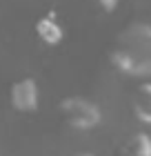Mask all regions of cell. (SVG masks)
I'll list each match as a JSON object with an SVG mask.
<instances>
[{
    "label": "cell",
    "instance_id": "obj_1",
    "mask_svg": "<svg viewBox=\"0 0 151 156\" xmlns=\"http://www.w3.org/2000/svg\"><path fill=\"white\" fill-rule=\"evenodd\" d=\"M113 67L122 74L147 78L151 76V25L131 23L118 36L111 54Z\"/></svg>",
    "mask_w": 151,
    "mask_h": 156
},
{
    "label": "cell",
    "instance_id": "obj_2",
    "mask_svg": "<svg viewBox=\"0 0 151 156\" xmlns=\"http://www.w3.org/2000/svg\"><path fill=\"white\" fill-rule=\"evenodd\" d=\"M60 109L67 123L74 127V129H80V132H87L93 129V127L100 125L102 120V112L93 101L89 98H80V96H71V98H64L60 103Z\"/></svg>",
    "mask_w": 151,
    "mask_h": 156
},
{
    "label": "cell",
    "instance_id": "obj_3",
    "mask_svg": "<svg viewBox=\"0 0 151 156\" xmlns=\"http://www.w3.org/2000/svg\"><path fill=\"white\" fill-rule=\"evenodd\" d=\"M40 91L33 78H22L11 87V105L18 112H33L38 107Z\"/></svg>",
    "mask_w": 151,
    "mask_h": 156
},
{
    "label": "cell",
    "instance_id": "obj_4",
    "mask_svg": "<svg viewBox=\"0 0 151 156\" xmlns=\"http://www.w3.org/2000/svg\"><path fill=\"white\" fill-rule=\"evenodd\" d=\"M116 156H151V136L145 132H136L122 143Z\"/></svg>",
    "mask_w": 151,
    "mask_h": 156
},
{
    "label": "cell",
    "instance_id": "obj_5",
    "mask_svg": "<svg viewBox=\"0 0 151 156\" xmlns=\"http://www.w3.org/2000/svg\"><path fill=\"white\" fill-rule=\"evenodd\" d=\"M133 114L138 120L151 125V83H142L133 94Z\"/></svg>",
    "mask_w": 151,
    "mask_h": 156
},
{
    "label": "cell",
    "instance_id": "obj_6",
    "mask_svg": "<svg viewBox=\"0 0 151 156\" xmlns=\"http://www.w3.org/2000/svg\"><path fill=\"white\" fill-rule=\"evenodd\" d=\"M36 34H38V38L42 42H47V45H58L62 40V27L53 16L40 18L38 25H36Z\"/></svg>",
    "mask_w": 151,
    "mask_h": 156
},
{
    "label": "cell",
    "instance_id": "obj_7",
    "mask_svg": "<svg viewBox=\"0 0 151 156\" xmlns=\"http://www.w3.org/2000/svg\"><path fill=\"white\" fill-rule=\"evenodd\" d=\"M96 2L102 7L105 11H113V9L118 7V0H96Z\"/></svg>",
    "mask_w": 151,
    "mask_h": 156
},
{
    "label": "cell",
    "instance_id": "obj_8",
    "mask_svg": "<svg viewBox=\"0 0 151 156\" xmlns=\"http://www.w3.org/2000/svg\"><path fill=\"white\" fill-rule=\"evenodd\" d=\"M76 156H93V154H89V152H82V154H76Z\"/></svg>",
    "mask_w": 151,
    "mask_h": 156
}]
</instances>
